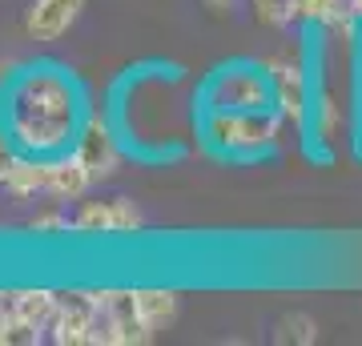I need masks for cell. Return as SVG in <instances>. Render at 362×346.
Segmentation results:
<instances>
[{
  "label": "cell",
  "instance_id": "obj_1",
  "mask_svg": "<svg viewBox=\"0 0 362 346\" xmlns=\"http://www.w3.org/2000/svg\"><path fill=\"white\" fill-rule=\"evenodd\" d=\"M4 105V129L16 154L33 157H61L73 154L81 129H85V97L69 69L52 61L25 64L4 81L0 93Z\"/></svg>",
  "mask_w": 362,
  "mask_h": 346
},
{
  "label": "cell",
  "instance_id": "obj_2",
  "mask_svg": "<svg viewBox=\"0 0 362 346\" xmlns=\"http://www.w3.org/2000/svg\"><path fill=\"white\" fill-rule=\"evenodd\" d=\"M282 109L266 113H230V109H202V137L230 161H258L278 149Z\"/></svg>",
  "mask_w": 362,
  "mask_h": 346
},
{
  "label": "cell",
  "instance_id": "obj_3",
  "mask_svg": "<svg viewBox=\"0 0 362 346\" xmlns=\"http://www.w3.org/2000/svg\"><path fill=\"white\" fill-rule=\"evenodd\" d=\"M197 105L202 109H230V113H266V109H278L270 69L254 64V61L221 64L202 85Z\"/></svg>",
  "mask_w": 362,
  "mask_h": 346
},
{
  "label": "cell",
  "instance_id": "obj_4",
  "mask_svg": "<svg viewBox=\"0 0 362 346\" xmlns=\"http://www.w3.org/2000/svg\"><path fill=\"white\" fill-rule=\"evenodd\" d=\"M93 294H97V310H101L97 346H145L157 338L137 310V290L109 286V290H93Z\"/></svg>",
  "mask_w": 362,
  "mask_h": 346
},
{
  "label": "cell",
  "instance_id": "obj_5",
  "mask_svg": "<svg viewBox=\"0 0 362 346\" xmlns=\"http://www.w3.org/2000/svg\"><path fill=\"white\" fill-rule=\"evenodd\" d=\"M97 294L93 290H57V318L49 342L57 346H97Z\"/></svg>",
  "mask_w": 362,
  "mask_h": 346
},
{
  "label": "cell",
  "instance_id": "obj_6",
  "mask_svg": "<svg viewBox=\"0 0 362 346\" xmlns=\"http://www.w3.org/2000/svg\"><path fill=\"white\" fill-rule=\"evenodd\" d=\"M73 154L89 166L93 181H109L121 169V154H125V142H121V133L109 125V117L105 113H93L85 117V129H81L77 145H73Z\"/></svg>",
  "mask_w": 362,
  "mask_h": 346
},
{
  "label": "cell",
  "instance_id": "obj_7",
  "mask_svg": "<svg viewBox=\"0 0 362 346\" xmlns=\"http://www.w3.org/2000/svg\"><path fill=\"white\" fill-rule=\"evenodd\" d=\"M145 214L133 197H89L73 214V233H141Z\"/></svg>",
  "mask_w": 362,
  "mask_h": 346
},
{
  "label": "cell",
  "instance_id": "obj_8",
  "mask_svg": "<svg viewBox=\"0 0 362 346\" xmlns=\"http://www.w3.org/2000/svg\"><path fill=\"white\" fill-rule=\"evenodd\" d=\"M270 69V81H274V97H278V109H282L286 121H294L298 129L310 125V105H314V89L302 64L294 61H266Z\"/></svg>",
  "mask_w": 362,
  "mask_h": 346
},
{
  "label": "cell",
  "instance_id": "obj_9",
  "mask_svg": "<svg viewBox=\"0 0 362 346\" xmlns=\"http://www.w3.org/2000/svg\"><path fill=\"white\" fill-rule=\"evenodd\" d=\"M89 0H33L25 13V37L28 40H61L81 21Z\"/></svg>",
  "mask_w": 362,
  "mask_h": 346
},
{
  "label": "cell",
  "instance_id": "obj_10",
  "mask_svg": "<svg viewBox=\"0 0 362 346\" xmlns=\"http://www.w3.org/2000/svg\"><path fill=\"white\" fill-rule=\"evenodd\" d=\"M93 185L97 181H93L89 166L77 154L49 157V197H57V202H81Z\"/></svg>",
  "mask_w": 362,
  "mask_h": 346
},
{
  "label": "cell",
  "instance_id": "obj_11",
  "mask_svg": "<svg viewBox=\"0 0 362 346\" xmlns=\"http://www.w3.org/2000/svg\"><path fill=\"white\" fill-rule=\"evenodd\" d=\"M4 190L13 193V197H37V193L49 197V157L16 154V166L8 173V185Z\"/></svg>",
  "mask_w": 362,
  "mask_h": 346
},
{
  "label": "cell",
  "instance_id": "obj_12",
  "mask_svg": "<svg viewBox=\"0 0 362 346\" xmlns=\"http://www.w3.org/2000/svg\"><path fill=\"white\" fill-rule=\"evenodd\" d=\"M137 310H141L145 326L157 334L177 318L181 298H177V290H165V286H141V290H137Z\"/></svg>",
  "mask_w": 362,
  "mask_h": 346
},
{
  "label": "cell",
  "instance_id": "obj_13",
  "mask_svg": "<svg viewBox=\"0 0 362 346\" xmlns=\"http://www.w3.org/2000/svg\"><path fill=\"white\" fill-rule=\"evenodd\" d=\"M250 8H254L258 25H270V28H290L302 21V4L298 0H250Z\"/></svg>",
  "mask_w": 362,
  "mask_h": 346
},
{
  "label": "cell",
  "instance_id": "obj_14",
  "mask_svg": "<svg viewBox=\"0 0 362 346\" xmlns=\"http://www.w3.org/2000/svg\"><path fill=\"white\" fill-rule=\"evenodd\" d=\"M278 342H294V346H310L318 342V322L310 314H286L278 322V334H274Z\"/></svg>",
  "mask_w": 362,
  "mask_h": 346
},
{
  "label": "cell",
  "instance_id": "obj_15",
  "mask_svg": "<svg viewBox=\"0 0 362 346\" xmlns=\"http://www.w3.org/2000/svg\"><path fill=\"white\" fill-rule=\"evenodd\" d=\"M69 230H73V218H69L57 202H52L49 209H40L37 218L28 221V233H69Z\"/></svg>",
  "mask_w": 362,
  "mask_h": 346
},
{
  "label": "cell",
  "instance_id": "obj_16",
  "mask_svg": "<svg viewBox=\"0 0 362 346\" xmlns=\"http://www.w3.org/2000/svg\"><path fill=\"white\" fill-rule=\"evenodd\" d=\"M40 338H45L40 326H33L25 318H8V338H4V346H37Z\"/></svg>",
  "mask_w": 362,
  "mask_h": 346
},
{
  "label": "cell",
  "instance_id": "obj_17",
  "mask_svg": "<svg viewBox=\"0 0 362 346\" xmlns=\"http://www.w3.org/2000/svg\"><path fill=\"white\" fill-rule=\"evenodd\" d=\"M16 166V145L8 137H0V185H8V173Z\"/></svg>",
  "mask_w": 362,
  "mask_h": 346
},
{
  "label": "cell",
  "instance_id": "obj_18",
  "mask_svg": "<svg viewBox=\"0 0 362 346\" xmlns=\"http://www.w3.org/2000/svg\"><path fill=\"white\" fill-rule=\"evenodd\" d=\"M4 338H8V310L0 302V346H4Z\"/></svg>",
  "mask_w": 362,
  "mask_h": 346
},
{
  "label": "cell",
  "instance_id": "obj_19",
  "mask_svg": "<svg viewBox=\"0 0 362 346\" xmlns=\"http://www.w3.org/2000/svg\"><path fill=\"white\" fill-rule=\"evenodd\" d=\"M206 4H214V8H226V4H233V0H206Z\"/></svg>",
  "mask_w": 362,
  "mask_h": 346
},
{
  "label": "cell",
  "instance_id": "obj_20",
  "mask_svg": "<svg viewBox=\"0 0 362 346\" xmlns=\"http://www.w3.org/2000/svg\"><path fill=\"white\" fill-rule=\"evenodd\" d=\"M354 4H358V16H362V0H354Z\"/></svg>",
  "mask_w": 362,
  "mask_h": 346
},
{
  "label": "cell",
  "instance_id": "obj_21",
  "mask_svg": "<svg viewBox=\"0 0 362 346\" xmlns=\"http://www.w3.org/2000/svg\"><path fill=\"white\" fill-rule=\"evenodd\" d=\"M298 4H302V0H298Z\"/></svg>",
  "mask_w": 362,
  "mask_h": 346
}]
</instances>
